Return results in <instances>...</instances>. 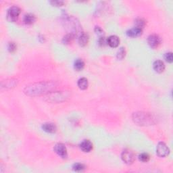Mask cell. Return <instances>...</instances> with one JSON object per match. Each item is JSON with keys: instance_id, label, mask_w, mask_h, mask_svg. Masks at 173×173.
<instances>
[{"instance_id": "3957f363", "label": "cell", "mask_w": 173, "mask_h": 173, "mask_svg": "<svg viewBox=\"0 0 173 173\" xmlns=\"http://www.w3.org/2000/svg\"><path fill=\"white\" fill-rule=\"evenodd\" d=\"M20 14V9L17 6H12L9 8L7 12V19L9 22H14L17 20Z\"/></svg>"}, {"instance_id": "e0dca14e", "label": "cell", "mask_w": 173, "mask_h": 173, "mask_svg": "<svg viewBox=\"0 0 173 173\" xmlns=\"http://www.w3.org/2000/svg\"><path fill=\"white\" fill-rule=\"evenodd\" d=\"M72 169L76 172H81L85 169V166L81 163H76L73 165Z\"/></svg>"}, {"instance_id": "30bf717a", "label": "cell", "mask_w": 173, "mask_h": 173, "mask_svg": "<svg viewBox=\"0 0 173 173\" xmlns=\"http://www.w3.org/2000/svg\"><path fill=\"white\" fill-rule=\"evenodd\" d=\"M42 129L44 131L49 132V133H54L57 131V127L55 124L50 122L45 123V124L43 125Z\"/></svg>"}, {"instance_id": "484cf974", "label": "cell", "mask_w": 173, "mask_h": 173, "mask_svg": "<svg viewBox=\"0 0 173 173\" xmlns=\"http://www.w3.org/2000/svg\"><path fill=\"white\" fill-rule=\"evenodd\" d=\"M51 3L56 6H61L62 5L64 4V1H51Z\"/></svg>"}, {"instance_id": "52a82bcc", "label": "cell", "mask_w": 173, "mask_h": 173, "mask_svg": "<svg viewBox=\"0 0 173 173\" xmlns=\"http://www.w3.org/2000/svg\"><path fill=\"white\" fill-rule=\"evenodd\" d=\"M54 151L58 154L60 157L62 158H66L68 156L67 150L66 146L63 143H57L54 146Z\"/></svg>"}, {"instance_id": "ba28073f", "label": "cell", "mask_w": 173, "mask_h": 173, "mask_svg": "<svg viewBox=\"0 0 173 173\" xmlns=\"http://www.w3.org/2000/svg\"><path fill=\"white\" fill-rule=\"evenodd\" d=\"M119 43L120 39L118 38V37L116 36V35H111V36L108 38L107 44L111 47H113V48L117 47L119 46Z\"/></svg>"}, {"instance_id": "7c38bea8", "label": "cell", "mask_w": 173, "mask_h": 173, "mask_svg": "<svg viewBox=\"0 0 173 173\" xmlns=\"http://www.w3.org/2000/svg\"><path fill=\"white\" fill-rule=\"evenodd\" d=\"M142 34V29L137 27H135L133 28H131L127 31V35L128 37H137L140 36Z\"/></svg>"}, {"instance_id": "ffe728a7", "label": "cell", "mask_w": 173, "mask_h": 173, "mask_svg": "<svg viewBox=\"0 0 173 173\" xmlns=\"http://www.w3.org/2000/svg\"><path fill=\"white\" fill-rule=\"evenodd\" d=\"M125 56H126V51H125V49L124 47H121L117 52V58L118 60H122V59L125 57Z\"/></svg>"}, {"instance_id": "9c48e42d", "label": "cell", "mask_w": 173, "mask_h": 173, "mask_svg": "<svg viewBox=\"0 0 173 173\" xmlns=\"http://www.w3.org/2000/svg\"><path fill=\"white\" fill-rule=\"evenodd\" d=\"M80 148L84 152H90L93 150V144L89 140H84L80 144Z\"/></svg>"}, {"instance_id": "2e32d148", "label": "cell", "mask_w": 173, "mask_h": 173, "mask_svg": "<svg viewBox=\"0 0 173 173\" xmlns=\"http://www.w3.org/2000/svg\"><path fill=\"white\" fill-rule=\"evenodd\" d=\"M85 66V63L81 59H77V60H75L74 64V68L76 70L80 71L83 69Z\"/></svg>"}, {"instance_id": "ac0fdd59", "label": "cell", "mask_w": 173, "mask_h": 173, "mask_svg": "<svg viewBox=\"0 0 173 173\" xmlns=\"http://www.w3.org/2000/svg\"><path fill=\"white\" fill-rule=\"evenodd\" d=\"M75 38V34L74 33H70V34L66 35V36L63 38V43L64 44H68L70 42L72 41V39Z\"/></svg>"}, {"instance_id": "277c9868", "label": "cell", "mask_w": 173, "mask_h": 173, "mask_svg": "<svg viewBox=\"0 0 173 173\" xmlns=\"http://www.w3.org/2000/svg\"><path fill=\"white\" fill-rule=\"evenodd\" d=\"M121 158L125 163L127 164H131L134 162L135 156L132 151L130 150H125L121 154Z\"/></svg>"}, {"instance_id": "7a4b0ae2", "label": "cell", "mask_w": 173, "mask_h": 173, "mask_svg": "<svg viewBox=\"0 0 173 173\" xmlns=\"http://www.w3.org/2000/svg\"><path fill=\"white\" fill-rule=\"evenodd\" d=\"M133 119L135 122H137L138 124H141V125L150 124L152 122V118L147 113H135Z\"/></svg>"}, {"instance_id": "44dd1931", "label": "cell", "mask_w": 173, "mask_h": 173, "mask_svg": "<svg viewBox=\"0 0 173 173\" xmlns=\"http://www.w3.org/2000/svg\"><path fill=\"white\" fill-rule=\"evenodd\" d=\"M150 156L147 153H142L139 156V159L142 162H147L150 160Z\"/></svg>"}, {"instance_id": "5b68a950", "label": "cell", "mask_w": 173, "mask_h": 173, "mask_svg": "<svg viewBox=\"0 0 173 173\" xmlns=\"http://www.w3.org/2000/svg\"><path fill=\"white\" fill-rule=\"evenodd\" d=\"M170 150L164 143L163 142H160L158 144L157 148H156V153L158 156H160L161 158H164L167 156L169 154Z\"/></svg>"}, {"instance_id": "9a60e30c", "label": "cell", "mask_w": 173, "mask_h": 173, "mask_svg": "<svg viewBox=\"0 0 173 173\" xmlns=\"http://www.w3.org/2000/svg\"><path fill=\"white\" fill-rule=\"evenodd\" d=\"M78 87L80 89L85 90L88 87V80L86 78H81L78 80Z\"/></svg>"}, {"instance_id": "8992f818", "label": "cell", "mask_w": 173, "mask_h": 173, "mask_svg": "<svg viewBox=\"0 0 173 173\" xmlns=\"http://www.w3.org/2000/svg\"><path fill=\"white\" fill-rule=\"evenodd\" d=\"M148 43L150 47L153 49H156L159 47V46L161 44V39L157 35H151L148 37Z\"/></svg>"}, {"instance_id": "4fadbf2b", "label": "cell", "mask_w": 173, "mask_h": 173, "mask_svg": "<svg viewBox=\"0 0 173 173\" xmlns=\"http://www.w3.org/2000/svg\"><path fill=\"white\" fill-rule=\"evenodd\" d=\"M88 42H89V35L84 33H81L79 38V43L80 46L82 47H84L88 43Z\"/></svg>"}, {"instance_id": "6da1fadb", "label": "cell", "mask_w": 173, "mask_h": 173, "mask_svg": "<svg viewBox=\"0 0 173 173\" xmlns=\"http://www.w3.org/2000/svg\"><path fill=\"white\" fill-rule=\"evenodd\" d=\"M54 87V84L48 83H41L33 85L32 87H28L26 88L25 93L28 95L40 94L44 93L49 89H52Z\"/></svg>"}, {"instance_id": "603a6c76", "label": "cell", "mask_w": 173, "mask_h": 173, "mask_svg": "<svg viewBox=\"0 0 173 173\" xmlns=\"http://www.w3.org/2000/svg\"><path fill=\"white\" fill-rule=\"evenodd\" d=\"M8 49L9 52L12 53V52H14L16 51V45L15 43L14 42H10L9 43L8 46Z\"/></svg>"}, {"instance_id": "5bb4252c", "label": "cell", "mask_w": 173, "mask_h": 173, "mask_svg": "<svg viewBox=\"0 0 173 173\" xmlns=\"http://www.w3.org/2000/svg\"><path fill=\"white\" fill-rule=\"evenodd\" d=\"M35 16L32 14H27L24 16V22H25L26 25H32V24L35 22Z\"/></svg>"}, {"instance_id": "7402d4cb", "label": "cell", "mask_w": 173, "mask_h": 173, "mask_svg": "<svg viewBox=\"0 0 173 173\" xmlns=\"http://www.w3.org/2000/svg\"><path fill=\"white\" fill-rule=\"evenodd\" d=\"M164 58L166 62L169 63H172L173 61V57H172V52H169V53L165 54Z\"/></svg>"}, {"instance_id": "d6986e66", "label": "cell", "mask_w": 173, "mask_h": 173, "mask_svg": "<svg viewBox=\"0 0 173 173\" xmlns=\"http://www.w3.org/2000/svg\"><path fill=\"white\" fill-rule=\"evenodd\" d=\"M135 27L143 29V28L145 25V21L143 18H137L135 20Z\"/></svg>"}, {"instance_id": "cb8c5ba5", "label": "cell", "mask_w": 173, "mask_h": 173, "mask_svg": "<svg viewBox=\"0 0 173 173\" xmlns=\"http://www.w3.org/2000/svg\"><path fill=\"white\" fill-rule=\"evenodd\" d=\"M95 32H96V34L98 35V36L99 37V38L102 37H104V30L102 29H101V28L100 27H96V28H95Z\"/></svg>"}, {"instance_id": "d4e9b609", "label": "cell", "mask_w": 173, "mask_h": 173, "mask_svg": "<svg viewBox=\"0 0 173 173\" xmlns=\"http://www.w3.org/2000/svg\"><path fill=\"white\" fill-rule=\"evenodd\" d=\"M99 45L100 46H104L107 43V39H106V38L104 37H100L99 39Z\"/></svg>"}, {"instance_id": "8fae6325", "label": "cell", "mask_w": 173, "mask_h": 173, "mask_svg": "<svg viewBox=\"0 0 173 173\" xmlns=\"http://www.w3.org/2000/svg\"><path fill=\"white\" fill-rule=\"evenodd\" d=\"M153 68L156 72L162 73L165 69L164 63L162 60H156L153 64Z\"/></svg>"}]
</instances>
